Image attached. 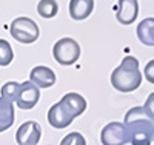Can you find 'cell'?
<instances>
[{
  "label": "cell",
  "mask_w": 154,
  "mask_h": 145,
  "mask_svg": "<svg viewBox=\"0 0 154 145\" xmlns=\"http://www.w3.org/2000/svg\"><path fill=\"white\" fill-rule=\"evenodd\" d=\"M142 84V74L139 71V60L134 56H126L117 68L111 73V85L120 93H131Z\"/></svg>",
  "instance_id": "cell-1"
},
{
  "label": "cell",
  "mask_w": 154,
  "mask_h": 145,
  "mask_svg": "<svg viewBox=\"0 0 154 145\" xmlns=\"http://www.w3.org/2000/svg\"><path fill=\"white\" fill-rule=\"evenodd\" d=\"M9 30H11L9 31L11 36L14 37L17 42L25 43V45L34 43L38 39V36H40V30H38L37 23L29 17H17V19H14Z\"/></svg>",
  "instance_id": "cell-2"
},
{
  "label": "cell",
  "mask_w": 154,
  "mask_h": 145,
  "mask_svg": "<svg viewBox=\"0 0 154 145\" xmlns=\"http://www.w3.org/2000/svg\"><path fill=\"white\" fill-rule=\"evenodd\" d=\"M53 54L57 63L63 65V67H69L74 65L80 57V46L74 39L71 37H63L60 40L54 43Z\"/></svg>",
  "instance_id": "cell-3"
},
{
  "label": "cell",
  "mask_w": 154,
  "mask_h": 145,
  "mask_svg": "<svg viewBox=\"0 0 154 145\" xmlns=\"http://www.w3.org/2000/svg\"><path fill=\"white\" fill-rule=\"evenodd\" d=\"M100 142L103 145H125L130 142V133L123 122H109L102 130Z\"/></svg>",
  "instance_id": "cell-4"
},
{
  "label": "cell",
  "mask_w": 154,
  "mask_h": 145,
  "mask_svg": "<svg viewBox=\"0 0 154 145\" xmlns=\"http://www.w3.org/2000/svg\"><path fill=\"white\" fill-rule=\"evenodd\" d=\"M125 127L128 131H137V130H152L154 122L149 119L143 107H134L128 110L125 114Z\"/></svg>",
  "instance_id": "cell-5"
},
{
  "label": "cell",
  "mask_w": 154,
  "mask_h": 145,
  "mask_svg": "<svg viewBox=\"0 0 154 145\" xmlns=\"http://www.w3.org/2000/svg\"><path fill=\"white\" fill-rule=\"evenodd\" d=\"M38 99H40V90H38L32 82L26 80L22 82L19 85V91H17V97H16V103L22 110H31L34 108Z\"/></svg>",
  "instance_id": "cell-6"
},
{
  "label": "cell",
  "mask_w": 154,
  "mask_h": 145,
  "mask_svg": "<svg viewBox=\"0 0 154 145\" xmlns=\"http://www.w3.org/2000/svg\"><path fill=\"white\" fill-rule=\"evenodd\" d=\"M42 136V128L37 122L28 121L19 127L16 133V142L19 145H37Z\"/></svg>",
  "instance_id": "cell-7"
},
{
  "label": "cell",
  "mask_w": 154,
  "mask_h": 145,
  "mask_svg": "<svg viewBox=\"0 0 154 145\" xmlns=\"http://www.w3.org/2000/svg\"><path fill=\"white\" fill-rule=\"evenodd\" d=\"M139 16V3L137 0H119L116 19L122 25H131Z\"/></svg>",
  "instance_id": "cell-8"
},
{
  "label": "cell",
  "mask_w": 154,
  "mask_h": 145,
  "mask_svg": "<svg viewBox=\"0 0 154 145\" xmlns=\"http://www.w3.org/2000/svg\"><path fill=\"white\" fill-rule=\"evenodd\" d=\"M60 105H62V108L65 110V113L68 116H71L72 119L77 116H80L86 110V100L79 93H66L62 97Z\"/></svg>",
  "instance_id": "cell-9"
},
{
  "label": "cell",
  "mask_w": 154,
  "mask_h": 145,
  "mask_svg": "<svg viewBox=\"0 0 154 145\" xmlns=\"http://www.w3.org/2000/svg\"><path fill=\"white\" fill-rule=\"evenodd\" d=\"M29 82H32L38 90L40 88H49L56 84V74L51 68L40 65V67L32 68V71L29 74Z\"/></svg>",
  "instance_id": "cell-10"
},
{
  "label": "cell",
  "mask_w": 154,
  "mask_h": 145,
  "mask_svg": "<svg viewBox=\"0 0 154 145\" xmlns=\"http://www.w3.org/2000/svg\"><path fill=\"white\" fill-rule=\"evenodd\" d=\"M48 122H49L51 127H54V128H57V130H62V128H66V127L71 125L72 117L68 116V114L65 113V110L62 108L60 102H57V103H54L53 107L49 108V111H48Z\"/></svg>",
  "instance_id": "cell-11"
},
{
  "label": "cell",
  "mask_w": 154,
  "mask_h": 145,
  "mask_svg": "<svg viewBox=\"0 0 154 145\" xmlns=\"http://www.w3.org/2000/svg\"><path fill=\"white\" fill-rule=\"evenodd\" d=\"M94 9V0H69V16L74 20L86 19Z\"/></svg>",
  "instance_id": "cell-12"
},
{
  "label": "cell",
  "mask_w": 154,
  "mask_h": 145,
  "mask_svg": "<svg viewBox=\"0 0 154 145\" xmlns=\"http://www.w3.org/2000/svg\"><path fill=\"white\" fill-rule=\"evenodd\" d=\"M137 37L146 46H154V17H146L137 25Z\"/></svg>",
  "instance_id": "cell-13"
},
{
  "label": "cell",
  "mask_w": 154,
  "mask_h": 145,
  "mask_svg": "<svg viewBox=\"0 0 154 145\" xmlns=\"http://www.w3.org/2000/svg\"><path fill=\"white\" fill-rule=\"evenodd\" d=\"M14 124V105L12 102L0 97V133L9 130Z\"/></svg>",
  "instance_id": "cell-14"
},
{
  "label": "cell",
  "mask_w": 154,
  "mask_h": 145,
  "mask_svg": "<svg viewBox=\"0 0 154 145\" xmlns=\"http://www.w3.org/2000/svg\"><path fill=\"white\" fill-rule=\"evenodd\" d=\"M37 12L43 19H53L59 12V5L56 0H40L37 5Z\"/></svg>",
  "instance_id": "cell-15"
},
{
  "label": "cell",
  "mask_w": 154,
  "mask_h": 145,
  "mask_svg": "<svg viewBox=\"0 0 154 145\" xmlns=\"http://www.w3.org/2000/svg\"><path fill=\"white\" fill-rule=\"evenodd\" d=\"M151 131L152 130H137V131H128L130 133L131 145H151Z\"/></svg>",
  "instance_id": "cell-16"
},
{
  "label": "cell",
  "mask_w": 154,
  "mask_h": 145,
  "mask_svg": "<svg viewBox=\"0 0 154 145\" xmlns=\"http://www.w3.org/2000/svg\"><path fill=\"white\" fill-rule=\"evenodd\" d=\"M12 59H14V52L11 45L5 39H0V67H8Z\"/></svg>",
  "instance_id": "cell-17"
},
{
  "label": "cell",
  "mask_w": 154,
  "mask_h": 145,
  "mask_svg": "<svg viewBox=\"0 0 154 145\" xmlns=\"http://www.w3.org/2000/svg\"><path fill=\"white\" fill-rule=\"evenodd\" d=\"M19 82H14V80H11V82H6L2 90H0V97H3L9 102H16V97H17V91H19Z\"/></svg>",
  "instance_id": "cell-18"
},
{
  "label": "cell",
  "mask_w": 154,
  "mask_h": 145,
  "mask_svg": "<svg viewBox=\"0 0 154 145\" xmlns=\"http://www.w3.org/2000/svg\"><path fill=\"white\" fill-rule=\"evenodd\" d=\"M60 145H86V140L80 133H75L74 131V133H69L63 137Z\"/></svg>",
  "instance_id": "cell-19"
},
{
  "label": "cell",
  "mask_w": 154,
  "mask_h": 145,
  "mask_svg": "<svg viewBox=\"0 0 154 145\" xmlns=\"http://www.w3.org/2000/svg\"><path fill=\"white\" fill-rule=\"evenodd\" d=\"M143 108H145L146 114L149 116V119L154 122V93H151L148 96V99H146V102L143 105Z\"/></svg>",
  "instance_id": "cell-20"
},
{
  "label": "cell",
  "mask_w": 154,
  "mask_h": 145,
  "mask_svg": "<svg viewBox=\"0 0 154 145\" xmlns=\"http://www.w3.org/2000/svg\"><path fill=\"white\" fill-rule=\"evenodd\" d=\"M143 74H145L146 80H148L149 84H154V59H152V60H149V62L145 65Z\"/></svg>",
  "instance_id": "cell-21"
},
{
  "label": "cell",
  "mask_w": 154,
  "mask_h": 145,
  "mask_svg": "<svg viewBox=\"0 0 154 145\" xmlns=\"http://www.w3.org/2000/svg\"><path fill=\"white\" fill-rule=\"evenodd\" d=\"M151 140L154 142V127H152V131H151Z\"/></svg>",
  "instance_id": "cell-22"
}]
</instances>
